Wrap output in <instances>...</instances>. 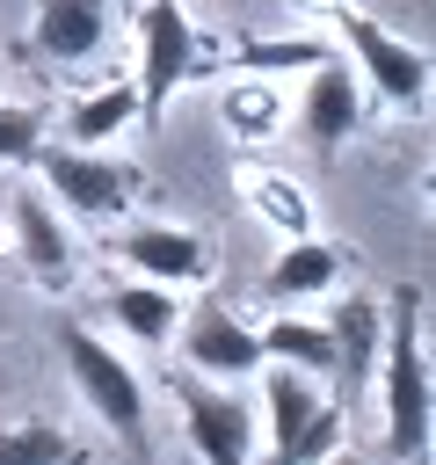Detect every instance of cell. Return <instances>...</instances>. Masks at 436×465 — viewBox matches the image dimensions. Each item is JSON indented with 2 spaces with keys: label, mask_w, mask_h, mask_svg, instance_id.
Returning <instances> with one entry per match:
<instances>
[{
  "label": "cell",
  "mask_w": 436,
  "mask_h": 465,
  "mask_svg": "<svg viewBox=\"0 0 436 465\" xmlns=\"http://www.w3.org/2000/svg\"><path fill=\"white\" fill-rule=\"evenodd\" d=\"M378 407H385V458L421 465L429 458V341H421V283H400L385 298L378 334Z\"/></svg>",
  "instance_id": "cell-1"
},
{
  "label": "cell",
  "mask_w": 436,
  "mask_h": 465,
  "mask_svg": "<svg viewBox=\"0 0 436 465\" xmlns=\"http://www.w3.org/2000/svg\"><path fill=\"white\" fill-rule=\"evenodd\" d=\"M51 341H58V356H65L80 400L94 407V421H102L131 458H145V385H138V371H131V363L87 327V320H58Z\"/></svg>",
  "instance_id": "cell-2"
},
{
  "label": "cell",
  "mask_w": 436,
  "mask_h": 465,
  "mask_svg": "<svg viewBox=\"0 0 436 465\" xmlns=\"http://www.w3.org/2000/svg\"><path fill=\"white\" fill-rule=\"evenodd\" d=\"M254 378H262V414H269L262 465H320V458L342 450V407L312 378H298L283 363H262Z\"/></svg>",
  "instance_id": "cell-3"
},
{
  "label": "cell",
  "mask_w": 436,
  "mask_h": 465,
  "mask_svg": "<svg viewBox=\"0 0 436 465\" xmlns=\"http://www.w3.org/2000/svg\"><path fill=\"white\" fill-rule=\"evenodd\" d=\"M334 36H342L349 73H356L378 102H392V109H421V102H429V51H421V44L392 36L385 22H371V15L349 7V0H334Z\"/></svg>",
  "instance_id": "cell-4"
},
{
  "label": "cell",
  "mask_w": 436,
  "mask_h": 465,
  "mask_svg": "<svg viewBox=\"0 0 436 465\" xmlns=\"http://www.w3.org/2000/svg\"><path fill=\"white\" fill-rule=\"evenodd\" d=\"M44 174V196H58L73 218H124L145 189V167L138 160H116V153H87V145H36L29 160Z\"/></svg>",
  "instance_id": "cell-5"
},
{
  "label": "cell",
  "mask_w": 436,
  "mask_h": 465,
  "mask_svg": "<svg viewBox=\"0 0 436 465\" xmlns=\"http://www.w3.org/2000/svg\"><path fill=\"white\" fill-rule=\"evenodd\" d=\"M196 73V29H189V15H182V0H145V15H138V124L153 131L160 124V109L174 102V87Z\"/></svg>",
  "instance_id": "cell-6"
},
{
  "label": "cell",
  "mask_w": 436,
  "mask_h": 465,
  "mask_svg": "<svg viewBox=\"0 0 436 465\" xmlns=\"http://www.w3.org/2000/svg\"><path fill=\"white\" fill-rule=\"evenodd\" d=\"M174 407H182L189 450L203 465H254V407L233 385H211V378L182 371L174 378Z\"/></svg>",
  "instance_id": "cell-7"
},
{
  "label": "cell",
  "mask_w": 436,
  "mask_h": 465,
  "mask_svg": "<svg viewBox=\"0 0 436 465\" xmlns=\"http://www.w3.org/2000/svg\"><path fill=\"white\" fill-rule=\"evenodd\" d=\"M109 254H116L131 276L167 283V291L211 276V247H203V232H189V225H116V232H109Z\"/></svg>",
  "instance_id": "cell-8"
},
{
  "label": "cell",
  "mask_w": 436,
  "mask_h": 465,
  "mask_svg": "<svg viewBox=\"0 0 436 465\" xmlns=\"http://www.w3.org/2000/svg\"><path fill=\"white\" fill-rule=\"evenodd\" d=\"M182 356H189V371L211 378V385H240V378L262 371V341H254V327H240L218 298L189 312V327H182Z\"/></svg>",
  "instance_id": "cell-9"
},
{
  "label": "cell",
  "mask_w": 436,
  "mask_h": 465,
  "mask_svg": "<svg viewBox=\"0 0 436 465\" xmlns=\"http://www.w3.org/2000/svg\"><path fill=\"white\" fill-rule=\"evenodd\" d=\"M363 124V80L349 73V58H327L305 73V94H298V131L312 153H342L349 131Z\"/></svg>",
  "instance_id": "cell-10"
},
{
  "label": "cell",
  "mask_w": 436,
  "mask_h": 465,
  "mask_svg": "<svg viewBox=\"0 0 436 465\" xmlns=\"http://www.w3.org/2000/svg\"><path fill=\"white\" fill-rule=\"evenodd\" d=\"M320 327H327V341H334V385H342V400H334V407H349V400L378 378L385 305H378V298H363V291H342V298H334V312H327Z\"/></svg>",
  "instance_id": "cell-11"
},
{
  "label": "cell",
  "mask_w": 436,
  "mask_h": 465,
  "mask_svg": "<svg viewBox=\"0 0 436 465\" xmlns=\"http://www.w3.org/2000/svg\"><path fill=\"white\" fill-rule=\"evenodd\" d=\"M15 262L44 283V291H65L73 283V232L58 225V203L29 182V189H15Z\"/></svg>",
  "instance_id": "cell-12"
},
{
  "label": "cell",
  "mask_w": 436,
  "mask_h": 465,
  "mask_svg": "<svg viewBox=\"0 0 436 465\" xmlns=\"http://www.w3.org/2000/svg\"><path fill=\"white\" fill-rule=\"evenodd\" d=\"M109 15H116L109 0H44L36 7V29H29V51L51 58V65H80V58L102 51Z\"/></svg>",
  "instance_id": "cell-13"
},
{
  "label": "cell",
  "mask_w": 436,
  "mask_h": 465,
  "mask_svg": "<svg viewBox=\"0 0 436 465\" xmlns=\"http://www.w3.org/2000/svg\"><path fill=\"white\" fill-rule=\"evenodd\" d=\"M334 276H342V247H327V240H283V254H276L269 276H262V298L298 305V298L334 291Z\"/></svg>",
  "instance_id": "cell-14"
},
{
  "label": "cell",
  "mask_w": 436,
  "mask_h": 465,
  "mask_svg": "<svg viewBox=\"0 0 436 465\" xmlns=\"http://www.w3.org/2000/svg\"><path fill=\"white\" fill-rule=\"evenodd\" d=\"M109 320H116L138 349H167V341H174V320H182V291L131 276V283L109 291Z\"/></svg>",
  "instance_id": "cell-15"
},
{
  "label": "cell",
  "mask_w": 436,
  "mask_h": 465,
  "mask_svg": "<svg viewBox=\"0 0 436 465\" xmlns=\"http://www.w3.org/2000/svg\"><path fill=\"white\" fill-rule=\"evenodd\" d=\"M254 341H262V363H283V371H298V378H334V341H327V327L320 320H291V312H276L269 327H254Z\"/></svg>",
  "instance_id": "cell-16"
},
{
  "label": "cell",
  "mask_w": 436,
  "mask_h": 465,
  "mask_svg": "<svg viewBox=\"0 0 436 465\" xmlns=\"http://www.w3.org/2000/svg\"><path fill=\"white\" fill-rule=\"evenodd\" d=\"M124 124H138V94H131V80H116V87H94L73 116H65V145H87V153H102Z\"/></svg>",
  "instance_id": "cell-17"
},
{
  "label": "cell",
  "mask_w": 436,
  "mask_h": 465,
  "mask_svg": "<svg viewBox=\"0 0 436 465\" xmlns=\"http://www.w3.org/2000/svg\"><path fill=\"white\" fill-rule=\"evenodd\" d=\"M80 458L87 450L51 421H7L0 429V465H80Z\"/></svg>",
  "instance_id": "cell-18"
},
{
  "label": "cell",
  "mask_w": 436,
  "mask_h": 465,
  "mask_svg": "<svg viewBox=\"0 0 436 465\" xmlns=\"http://www.w3.org/2000/svg\"><path fill=\"white\" fill-rule=\"evenodd\" d=\"M247 203H254L283 240H312V203H305L298 182H283V174H247Z\"/></svg>",
  "instance_id": "cell-19"
},
{
  "label": "cell",
  "mask_w": 436,
  "mask_h": 465,
  "mask_svg": "<svg viewBox=\"0 0 436 465\" xmlns=\"http://www.w3.org/2000/svg\"><path fill=\"white\" fill-rule=\"evenodd\" d=\"M276 124H283V102H276V87H262V80H240V87L225 94V131H233V138H247V145H254V138H269Z\"/></svg>",
  "instance_id": "cell-20"
},
{
  "label": "cell",
  "mask_w": 436,
  "mask_h": 465,
  "mask_svg": "<svg viewBox=\"0 0 436 465\" xmlns=\"http://www.w3.org/2000/svg\"><path fill=\"white\" fill-rule=\"evenodd\" d=\"M327 58H342L334 44H320V36H291V44H247V73H312V65H327Z\"/></svg>",
  "instance_id": "cell-21"
},
{
  "label": "cell",
  "mask_w": 436,
  "mask_h": 465,
  "mask_svg": "<svg viewBox=\"0 0 436 465\" xmlns=\"http://www.w3.org/2000/svg\"><path fill=\"white\" fill-rule=\"evenodd\" d=\"M44 131H51L44 109H29V102H0V160H7V167H29L36 145H44Z\"/></svg>",
  "instance_id": "cell-22"
},
{
  "label": "cell",
  "mask_w": 436,
  "mask_h": 465,
  "mask_svg": "<svg viewBox=\"0 0 436 465\" xmlns=\"http://www.w3.org/2000/svg\"><path fill=\"white\" fill-rule=\"evenodd\" d=\"M320 465H371V458H356V450H334V458H320Z\"/></svg>",
  "instance_id": "cell-23"
}]
</instances>
